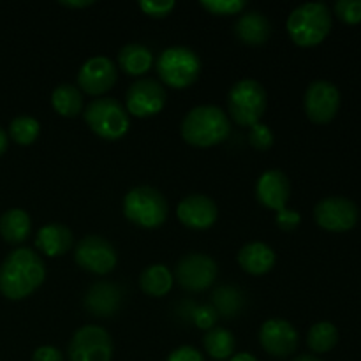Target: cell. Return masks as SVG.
Segmentation results:
<instances>
[{
  "instance_id": "d6986e66",
  "label": "cell",
  "mask_w": 361,
  "mask_h": 361,
  "mask_svg": "<svg viewBox=\"0 0 361 361\" xmlns=\"http://www.w3.org/2000/svg\"><path fill=\"white\" fill-rule=\"evenodd\" d=\"M73 231L67 226L51 222L39 229L35 236V247L44 256L60 257L73 247Z\"/></svg>"
},
{
  "instance_id": "7c38bea8",
  "label": "cell",
  "mask_w": 361,
  "mask_h": 361,
  "mask_svg": "<svg viewBox=\"0 0 361 361\" xmlns=\"http://www.w3.org/2000/svg\"><path fill=\"white\" fill-rule=\"evenodd\" d=\"M314 219L317 226H321L326 231L344 233L355 228L358 224L360 210L356 203L342 196L324 197L323 201L314 208Z\"/></svg>"
},
{
  "instance_id": "2e32d148",
  "label": "cell",
  "mask_w": 361,
  "mask_h": 361,
  "mask_svg": "<svg viewBox=\"0 0 361 361\" xmlns=\"http://www.w3.org/2000/svg\"><path fill=\"white\" fill-rule=\"evenodd\" d=\"M176 217L185 228L203 231L217 222L219 210L212 197L204 194H190L180 201L176 208Z\"/></svg>"
},
{
  "instance_id": "8992f818",
  "label": "cell",
  "mask_w": 361,
  "mask_h": 361,
  "mask_svg": "<svg viewBox=\"0 0 361 361\" xmlns=\"http://www.w3.org/2000/svg\"><path fill=\"white\" fill-rule=\"evenodd\" d=\"M268 95L263 85L256 80H240L229 90L228 108L233 122L242 127H252L261 122L267 111Z\"/></svg>"
},
{
  "instance_id": "ab89813d",
  "label": "cell",
  "mask_w": 361,
  "mask_h": 361,
  "mask_svg": "<svg viewBox=\"0 0 361 361\" xmlns=\"http://www.w3.org/2000/svg\"><path fill=\"white\" fill-rule=\"evenodd\" d=\"M7 145H9V137H7L6 130L0 127V155H4V152L7 150Z\"/></svg>"
},
{
  "instance_id": "ba28073f",
  "label": "cell",
  "mask_w": 361,
  "mask_h": 361,
  "mask_svg": "<svg viewBox=\"0 0 361 361\" xmlns=\"http://www.w3.org/2000/svg\"><path fill=\"white\" fill-rule=\"evenodd\" d=\"M69 361H111L113 341L108 330L95 324L76 330L67 348Z\"/></svg>"
},
{
  "instance_id": "cb8c5ba5",
  "label": "cell",
  "mask_w": 361,
  "mask_h": 361,
  "mask_svg": "<svg viewBox=\"0 0 361 361\" xmlns=\"http://www.w3.org/2000/svg\"><path fill=\"white\" fill-rule=\"evenodd\" d=\"M173 282H175V277L164 264H150L140 275L141 291L154 298L168 295L173 288Z\"/></svg>"
},
{
  "instance_id": "60d3db41",
  "label": "cell",
  "mask_w": 361,
  "mask_h": 361,
  "mask_svg": "<svg viewBox=\"0 0 361 361\" xmlns=\"http://www.w3.org/2000/svg\"><path fill=\"white\" fill-rule=\"evenodd\" d=\"M293 361H323V360L316 358V356H312V355H302V356H296Z\"/></svg>"
},
{
  "instance_id": "30bf717a",
  "label": "cell",
  "mask_w": 361,
  "mask_h": 361,
  "mask_svg": "<svg viewBox=\"0 0 361 361\" xmlns=\"http://www.w3.org/2000/svg\"><path fill=\"white\" fill-rule=\"evenodd\" d=\"M74 261L80 268L94 275H106L115 270L118 256L111 243L97 235H88L80 240L74 249Z\"/></svg>"
},
{
  "instance_id": "4316f807",
  "label": "cell",
  "mask_w": 361,
  "mask_h": 361,
  "mask_svg": "<svg viewBox=\"0 0 361 361\" xmlns=\"http://www.w3.org/2000/svg\"><path fill=\"white\" fill-rule=\"evenodd\" d=\"M243 305H245L243 293L233 286H222L214 291L215 312L226 319H233V317L238 316L243 310Z\"/></svg>"
},
{
  "instance_id": "603a6c76",
  "label": "cell",
  "mask_w": 361,
  "mask_h": 361,
  "mask_svg": "<svg viewBox=\"0 0 361 361\" xmlns=\"http://www.w3.org/2000/svg\"><path fill=\"white\" fill-rule=\"evenodd\" d=\"M32 231V221L30 215L21 208H11L6 214L0 217V235L7 243H18L25 242Z\"/></svg>"
},
{
  "instance_id": "7a4b0ae2",
  "label": "cell",
  "mask_w": 361,
  "mask_h": 361,
  "mask_svg": "<svg viewBox=\"0 0 361 361\" xmlns=\"http://www.w3.org/2000/svg\"><path fill=\"white\" fill-rule=\"evenodd\" d=\"M231 134V122L219 106H196L182 122V137L196 148H210L221 145Z\"/></svg>"
},
{
  "instance_id": "e575fe53",
  "label": "cell",
  "mask_w": 361,
  "mask_h": 361,
  "mask_svg": "<svg viewBox=\"0 0 361 361\" xmlns=\"http://www.w3.org/2000/svg\"><path fill=\"white\" fill-rule=\"evenodd\" d=\"M275 222H277L282 231H295L300 222H302V215H300V212L291 210V208H284V210L275 214Z\"/></svg>"
},
{
  "instance_id": "d4e9b609",
  "label": "cell",
  "mask_w": 361,
  "mask_h": 361,
  "mask_svg": "<svg viewBox=\"0 0 361 361\" xmlns=\"http://www.w3.org/2000/svg\"><path fill=\"white\" fill-rule=\"evenodd\" d=\"M51 106L63 118H76L83 109V95L74 85L62 83L53 90Z\"/></svg>"
},
{
  "instance_id": "e0dca14e",
  "label": "cell",
  "mask_w": 361,
  "mask_h": 361,
  "mask_svg": "<svg viewBox=\"0 0 361 361\" xmlns=\"http://www.w3.org/2000/svg\"><path fill=\"white\" fill-rule=\"evenodd\" d=\"M256 197L264 208L274 210L275 214L288 208L291 197V182L288 175L281 169H268L259 176L256 185Z\"/></svg>"
},
{
  "instance_id": "1f68e13d",
  "label": "cell",
  "mask_w": 361,
  "mask_h": 361,
  "mask_svg": "<svg viewBox=\"0 0 361 361\" xmlns=\"http://www.w3.org/2000/svg\"><path fill=\"white\" fill-rule=\"evenodd\" d=\"M335 14L344 23L356 25L361 21V0H338L335 4Z\"/></svg>"
},
{
  "instance_id": "f546056e",
  "label": "cell",
  "mask_w": 361,
  "mask_h": 361,
  "mask_svg": "<svg viewBox=\"0 0 361 361\" xmlns=\"http://www.w3.org/2000/svg\"><path fill=\"white\" fill-rule=\"evenodd\" d=\"M201 7L214 16L242 14L247 7L245 0H201Z\"/></svg>"
},
{
  "instance_id": "9a60e30c",
  "label": "cell",
  "mask_w": 361,
  "mask_h": 361,
  "mask_svg": "<svg viewBox=\"0 0 361 361\" xmlns=\"http://www.w3.org/2000/svg\"><path fill=\"white\" fill-rule=\"evenodd\" d=\"M116 66L108 56H92L81 66L78 73V85L80 90L88 95H102L111 90L116 83Z\"/></svg>"
},
{
  "instance_id": "9c48e42d",
  "label": "cell",
  "mask_w": 361,
  "mask_h": 361,
  "mask_svg": "<svg viewBox=\"0 0 361 361\" xmlns=\"http://www.w3.org/2000/svg\"><path fill=\"white\" fill-rule=\"evenodd\" d=\"M217 263L210 256L201 252H190L176 263L175 281L185 291L201 293L207 291L217 279Z\"/></svg>"
},
{
  "instance_id": "277c9868",
  "label": "cell",
  "mask_w": 361,
  "mask_h": 361,
  "mask_svg": "<svg viewBox=\"0 0 361 361\" xmlns=\"http://www.w3.org/2000/svg\"><path fill=\"white\" fill-rule=\"evenodd\" d=\"M168 201L161 190L150 185L130 189L123 197V215L143 229H157L168 219Z\"/></svg>"
},
{
  "instance_id": "836d02e7",
  "label": "cell",
  "mask_w": 361,
  "mask_h": 361,
  "mask_svg": "<svg viewBox=\"0 0 361 361\" xmlns=\"http://www.w3.org/2000/svg\"><path fill=\"white\" fill-rule=\"evenodd\" d=\"M192 317H194V323L197 324V328L208 331L212 330V328H215V323H217L219 319V314L215 312L214 307L203 305V307H197V309L194 310Z\"/></svg>"
},
{
  "instance_id": "7402d4cb",
  "label": "cell",
  "mask_w": 361,
  "mask_h": 361,
  "mask_svg": "<svg viewBox=\"0 0 361 361\" xmlns=\"http://www.w3.org/2000/svg\"><path fill=\"white\" fill-rule=\"evenodd\" d=\"M154 55L148 46L141 42H129L118 51V66L130 76H143L152 69Z\"/></svg>"
},
{
  "instance_id": "ffe728a7",
  "label": "cell",
  "mask_w": 361,
  "mask_h": 361,
  "mask_svg": "<svg viewBox=\"0 0 361 361\" xmlns=\"http://www.w3.org/2000/svg\"><path fill=\"white\" fill-rule=\"evenodd\" d=\"M235 34L243 44L261 46L270 39L271 25L259 11H249L242 14L235 23Z\"/></svg>"
},
{
  "instance_id": "f1b7e54d",
  "label": "cell",
  "mask_w": 361,
  "mask_h": 361,
  "mask_svg": "<svg viewBox=\"0 0 361 361\" xmlns=\"http://www.w3.org/2000/svg\"><path fill=\"white\" fill-rule=\"evenodd\" d=\"M41 134V123L34 116H16L9 126V136L14 143L28 147Z\"/></svg>"
},
{
  "instance_id": "4fadbf2b",
  "label": "cell",
  "mask_w": 361,
  "mask_h": 361,
  "mask_svg": "<svg viewBox=\"0 0 361 361\" xmlns=\"http://www.w3.org/2000/svg\"><path fill=\"white\" fill-rule=\"evenodd\" d=\"M303 106L314 123H330L341 108V92L331 81L316 80L307 88Z\"/></svg>"
},
{
  "instance_id": "83f0119b",
  "label": "cell",
  "mask_w": 361,
  "mask_h": 361,
  "mask_svg": "<svg viewBox=\"0 0 361 361\" xmlns=\"http://www.w3.org/2000/svg\"><path fill=\"white\" fill-rule=\"evenodd\" d=\"M338 342V330L330 321H319L314 324L307 335V344L314 353H330Z\"/></svg>"
},
{
  "instance_id": "44dd1931",
  "label": "cell",
  "mask_w": 361,
  "mask_h": 361,
  "mask_svg": "<svg viewBox=\"0 0 361 361\" xmlns=\"http://www.w3.org/2000/svg\"><path fill=\"white\" fill-rule=\"evenodd\" d=\"M274 249L263 242H250L242 247L238 252V264L243 271L250 275H264L275 267Z\"/></svg>"
},
{
  "instance_id": "4dcf8cb0",
  "label": "cell",
  "mask_w": 361,
  "mask_h": 361,
  "mask_svg": "<svg viewBox=\"0 0 361 361\" xmlns=\"http://www.w3.org/2000/svg\"><path fill=\"white\" fill-rule=\"evenodd\" d=\"M249 141H250V145L256 148V150L263 152V150H268V148H271V145H274V141H275V136L267 123L259 122V123H256V126L250 127Z\"/></svg>"
},
{
  "instance_id": "ac0fdd59",
  "label": "cell",
  "mask_w": 361,
  "mask_h": 361,
  "mask_svg": "<svg viewBox=\"0 0 361 361\" xmlns=\"http://www.w3.org/2000/svg\"><path fill=\"white\" fill-rule=\"evenodd\" d=\"M122 291L109 282H97L85 295V309L95 317H111L118 312Z\"/></svg>"
},
{
  "instance_id": "6da1fadb",
  "label": "cell",
  "mask_w": 361,
  "mask_h": 361,
  "mask_svg": "<svg viewBox=\"0 0 361 361\" xmlns=\"http://www.w3.org/2000/svg\"><path fill=\"white\" fill-rule=\"evenodd\" d=\"M46 279V267L35 250L21 247L0 264V293L7 300H23L37 291Z\"/></svg>"
},
{
  "instance_id": "8fae6325",
  "label": "cell",
  "mask_w": 361,
  "mask_h": 361,
  "mask_svg": "<svg viewBox=\"0 0 361 361\" xmlns=\"http://www.w3.org/2000/svg\"><path fill=\"white\" fill-rule=\"evenodd\" d=\"M168 94L166 88L157 80L145 78L137 80L129 87L126 94V109L130 115L137 118H148L155 116L164 109Z\"/></svg>"
},
{
  "instance_id": "52a82bcc",
  "label": "cell",
  "mask_w": 361,
  "mask_h": 361,
  "mask_svg": "<svg viewBox=\"0 0 361 361\" xmlns=\"http://www.w3.org/2000/svg\"><path fill=\"white\" fill-rule=\"evenodd\" d=\"M157 73L162 83L171 88H189L201 74V60L194 49L173 46L157 59Z\"/></svg>"
},
{
  "instance_id": "74e56055",
  "label": "cell",
  "mask_w": 361,
  "mask_h": 361,
  "mask_svg": "<svg viewBox=\"0 0 361 361\" xmlns=\"http://www.w3.org/2000/svg\"><path fill=\"white\" fill-rule=\"evenodd\" d=\"M60 6L67 7V9H85V7L94 6L92 0H62Z\"/></svg>"
},
{
  "instance_id": "d590c367",
  "label": "cell",
  "mask_w": 361,
  "mask_h": 361,
  "mask_svg": "<svg viewBox=\"0 0 361 361\" xmlns=\"http://www.w3.org/2000/svg\"><path fill=\"white\" fill-rule=\"evenodd\" d=\"M166 361H204V358L192 345H182V348L175 349Z\"/></svg>"
},
{
  "instance_id": "3957f363",
  "label": "cell",
  "mask_w": 361,
  "mask_h": 361,
  "mask_svg": "<svg viewBox=\"0 0 361 361\" xmlns=\"http://www.w3.org/2000/svg\"><path fill=\"white\" fill-rule=\"evenodd\" d=\"M289 37L302 48L321 44L331 30V13L326 4L307 2L296 7L288 18Z\"/></svg>"
},
{
  "instance_id": "484cf974",
  "label": "cell",
  "mask_w": 361,
  "mask_h": 361,
  "mask_svg": "<svg viewBox=\"0 0 361 361\" xmlns=\"http://www.w3.org/2000/svg\"><path fill=\"white\" fill-rule=\"evenodd\" d=\"M204 351L208 353V356L214 360H229L235 355L236 349V337L233 335V331L226 330V328H212L207 331L203 338Z\"/></svg>"
},
{
  "instance_id": "5bb4252c",
  "label": "cell",
  "mask_w": 361,
  "mask_h": 361,
  "mask_svg": "<svg viewBox=\"0 0 361 361\" xmlns=\"http://www.w3.org/2000/svg\"><path fill=\"white\" fill-rule=\"evenodd\" d=\"M298 331L286 319H268L259 328V344L275 358H288L298 349Z\"/></svg>"
},
{
  "instance_id": "f35d334b",
  "label": "cell",
  "mask_w": 361,
  "mask_h": 361,
  "mask_svg": "<svg viewBox=\"0 0 361 361\" xmlns=\"http://www.w3.org/2000/svg\"><path fill=\"white\" fill-rule=\"evenodd\" d=\"M229 361H257V358L250 353H238V355H233Z\"/></svg>"
},
{
  "instance_id": "8d00e7d4",
  "label": "cell",
  "mask_w": 361,
  "mask_h": 361,
  "mask_svg": "<svg viewBox=\"0 0 361 361\" xmlns=\"http://www.w3.org/2000/svg\"><path fill=\"white\" fill-rule=\"evenodd\" d=\"M63 353L53 345H41L32 355V361H63Z\"/></svg>"
},
{
  "instance_id": "5b68a950",
  "label": "cell",
  "mask_w": 361,
  "mask_h": 361,
  "mask_svg": "<svg viewBox=\"0 0 361 361\" xmlns=\"http://www.w3.org/2000/svg\"><path fill=\"white\" fill-rule=\"evenodd\" d=\"M83 116L92 133L108 141H116L126 136L130 126L126 106L113 97L94 99L87 106Z\"/></svg>"
},
{
  "instance_id": "d6a6232c",
  "label": "cell",
  "mask_w": 361,
  "mask_h": 361,
  "mask_svg": "<svg viewBox=\"0 0 361 361\" xmlns=\"http://www.w3.org/2000/svg\"><path fill=\"white\" fill-rule=\"evenodd\" d=\"M176 4L173 0H143L140 2V9L152 18H164L175 9Z\"/></svg>"
}]
</instances>
